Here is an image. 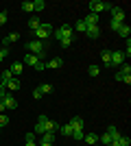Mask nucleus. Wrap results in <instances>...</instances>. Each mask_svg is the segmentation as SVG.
<instances>
[{"instance_id": "nucleus-19", "label": "nucleus", "mask_w": 131, "mask_h": 146, "mask_svg": "<svg viewBox=\"0 0 131 146\" xmlns=\"http://www.w3.org/2000/svg\"><path fill=\"white\" fill-rule=\"evenodd\" d=\"M20 39V33H9V35L5 37V39H2V44H5V48L7 46H9V44H13V42H18Z\"/></svg>"}, {"instance_id": "nucleus-41", "label": "nucleus", "mask_w": 131, "mask_h": 146, "mask_svg": "<svg viewBox=\"0 0 131 146\" xmlns=\"http://www.w3.org/2000/svg\"><path fill=\"white\" fill-rule=\"evenodd\" d=\"M24 146H37V142H26Z\"/></svg>"}, {"instance_id": "nucleus-40", "label": "nucleus", "mask_w": 131, "mask_h": 146, "mask_svg": "<svg viewBox=\"0 0 131 146\" xmlns=\"http://www.w3.org/2000/svg\"><path fill=\"white\" fill-rule=\"evenodd\" d=\"M5 96V85H2V83H0V98Z\"/></svg>"}, {"instance_id": "nucleus-38", "label": "nucleus", "mask_w": 131, "mask_h": 146, "mask_svg": "<svg viewBox=\"0 0 131 146\" xmlns=\"http://www.w3.org/2000/svg\"><path fill=\"white\" fill-rule=\"evenodd\" d=\"M26 142H35V133H33V131L26 133Z\"/></svg>"}, {"instance_id": "nucleus-11", "label": "nucleus", "mask_w": 131, "mask_h": 146, "mask_svg": "<svg viewBox=\"0 0 131 146\" xmlns=\"http://www.w3.org/2000/svg\"><path fill=\"white\" fill-rule=\"evenodd\" d=\"M9 70H11V74L15 76V79H18V76H22V70H24V63H22V61H13Z\"/></svg>"}, {"instance_id": "nucleus-32", "label": "nucleus", "mask_w": 131, "mask_h": 146, "mask_svg": "<svg viewBox=\"0 0 131 146\" xmlns=\"http://www.w3.org/2000/svg\"><path fill=\"white\" fill-rule=\"evenodd\" d=\"M7 124H9V116H5V113H0V127L5 129Z\"/></svg>"}, {"instance_id": "nucleus-16", "label": "nucleus", "mask_w": 131, "mask_h": 146, "mask_svg": "<svg viewBox=\"0 0 131 146\" xmlns=\"http://www.w3.org/2000/svg\"><path fill=\"white\" fill-rule=\"evenodd\" d=\"M44 127H46V133H57V131H59V124H57L55 120H48V118L44 122Z\"/></svg>"}, {"instance_id": "nucleus-27", "label": "nucleus", "mask_w": 131, "mask_h": 146, "mask_svg": "<svg viewBox=\"0 0 131 146\" xmlns=\"http://www.w3.org/2000/svg\"><path fill=\"white\" fill-rule=\"evenodd\" d=\"M39 26H42V22H39L37 18H31V20H29V29H31V31L39 29Z\"/></svg>"}, {"instance_id": "nucleus-4", "label": "nucleus", "mask_w": 131, "mask_h": 146, "mask_svg": "<svg viewBox=\"0 0 131 146\" xmlns=\"http://www.w3.org/2000/svg\"><path fill=\"white\" fill-rule=\"evenodd\" d=\"M33 35H35V39H39V42L48 39V37L53 35V24H42L39 29H35V31H33Z\"/></svg>"}, {"instance_id": "nucleus-33", "label": "nucleus", "mask_w": 131, "mask_h": 146, "mask_svg": "<svg viewBox=\"0 0 131 146\" xmlns=\"http://www.w3.org/2000/svg\"><path fill=\"white\" fill-rule=\"evenodd\" d=\"M35 70H37V72H42V70H46V61H37V63H35Z\"/></svg>"}, {"instance_id": "nucleus-24", "label": "nucleus", "mask_w": 131, "mask_h": 146, "mask_svg": "<svg viewBox=\"0 0 131 146\" xmlns=\"http://www.w3.org/2000/svg\"><path fill=\"white\" fill-rule=\"evenodd\" d=\"M44 7H46V2L44 0H33V11H44Z\"/></svg>"}, {"instance_id": "nucleus-2", "label": "nucleus", "mask_w": 131, "mask_h": 146, "mask_svg": "<svg viewBox=\"0 0 131 146\" xmlns=\"http://www.w3.org/2000/svg\"><path fill=\"white\" fill-rule=\"evenodd\" d=\"M114 79L120 81V83H127V85H129V83H131V66H129V63H122Z\"/></svg>"}, {"instance_id": "nucleus-8", "label": "nucleus", "mask_w": 131, "mask_h": 146, "mask_svg": "<svg viewBox=\"0 0 131 146\" xmlns=\"http://www.w3.org/2000/svg\"><path fill=\"white\" fill-rule=\"evenodd\" d=\"M0 100H2V105H5V109H18V98L13 96V94H5V96L0 98Z\"/></svg>"}, {"instance_id": "nucleus-21", "label": "nucleus", "mask_w": 131, "mask_h": 146, "mask_svg": "<svg viewBox=\"0 0 131 146\" xmlns=\"http://www.w3.org/2000/svg\"><path fill=\"white\" fill-rule=\"evenodd\" d=\"M68 124H70L72 129H83V124H85V122H83V118H81V116H74L72 120L68 122Z\"/></svg>"}, {"instance_id": "nucleus-28", "label": "nucleus", "mask_w": 131, "mask_h": 146, "mask_svg": "<svg viewBox=\"0 0 131 146\" xmlns=\"http://www.w3.org/2000/svg\"><path fill=\"white\" fill-rule=\"evenodd\" d=\"M85 29H87V24L83 22V20H79V22H74V31H79V33H85Z\"/></svg>"}, {"instance_id": "nucleus-23", "label": "nucleus", "mask_w": 131, "mask_h": 146, "mask_svg": "<svg viewBox=\"0 0 131 146\" xmlns=\"http://www.w3.org/2000/svg\"><path fill=\"white\" fill-rule=\"evenodd\" d=\"M107 133L112 135V140H120V137H122V133H120L116 127H109V129H107Z\"/></svg>"}, {"instance_id": "nucleus-7", "label": "nucleus", "mask_w": 131, "mask_h": 146, "mask_svg": "<svg viewBox=\"0 0 131 146\" xmlns=\"http://www.w3.org/2000/svg\"><path fill=\"white\" fill-rule=\"evenodd\" d=\"M50 92H53V85H50V83H42L39 87H35V90H33V98H35V100H39L44 94H50Z\"/></svg>"}, {"instance_id": "nucleus-36", "label": "nucleus", "mask_w": 131, "mask_h": 146, "mask_svg": "<svg viewBox=\"0 0 131 146\" xmlns=\"http://www.w3.org/2000/svg\"><path fill=\"white\" fill-rule=\"evenodd\" d=\"M7 57H9V50H7V48H0V63H2Z\"/></svg>"}, {"instance_id": "nucleus-15", "label": "nucleus", "mask_w": 131, "mask_h": 146, "mask_svg": "<svg viewBox=\"0 0 131 146\" xmlns=\"http://www.w3.org/2000/svg\"><path fill=\"white\" fill-rule=\"evenodd\" d=\"M37 61H42L37 55H31V52H26V55H24V61H22V63H24V66H31V68H33L35 63H37Z\"/></svg>"}, {"instance_id": "nucleus-13", "label": "nucleus", "mask_w": 131, "mask_h": 146, "mask_svg": "<svg viewBox=\"0 0 131 146\" xmlns=\"http://www.w3.org/2000/svg\"><path fill=\"white\" fill-rule=\"evenodd\" d=\"M44 122H46V116H39L37 124H35V129H33V133H35V135H44V133H46V127H44Z\"/></svg>"}, {"instance_id": "nucleus-5", "label": "nucleus", "mask_w": 131, "mask_h": 146, "mask_svg": "<svg viewBox=\"0 0 131 146\" xmlns=\"http://www.w3.org/2000/svg\"><path fill=\"white\" fill-rule=\"evenodd\" d=\"M26 50H29L31 55H37L39 59H44V42H39V39L29 42V44H26Z\"/></svg>"}, {"instance_id": "nucleus-39", "label": "nucleus", "mask_w": 131, "mask_h": 146, "mask_svg": "<svg viewBox=\"0 0 131 146\" xmlns=\"http://www.w3.org/2000/svg\"><path fill=\"white\" fill-rule=\"evenodd\" d=\"M37 146H55V144H50V142H39Z\"/></svg>"}, {"instance_id": "nucleus-10", "label": "nucleus", "mask_w": 131, "mask_h": 146, "mask_svg": "<svg viewBox=\"0 0 131 146\" xmlns=\"http://www.w3.org/2000/svg\"><path fill=\"white\" fill-rule=\"evenodd\" d=\"M85 37H90V39H98V35H100V29L96 24H92V26H87L85 29V33H83Z\"/></svg>"}, {"instance_id": "nucleus-31", "label": "nucleus", "mask_w": 131, "mask_h": 146, "mask_svg": "<svg viewBox=\"0 0 131 146\" xmlns=\"http://www.w3.org/2000/svg\"><path fill=\"white\" fill-rule=\"evenodd\" d=\"M22 11H26V13L33 11V2L31 0H24V2H22Z\"/></svg>"}, {"instance_id": "nucleus-20", "label": "nucleus", "mask_w": 131, "mask_h": 146, "mask_svg": "<svg viewBox=\"0 0 131 146\" xmlns=\"http://www.w3.org/2000/svg\"><path fill=\"white\" fill-rule=\"evenodd\" d=\"M63 66V59H50V61H46V68H50V70H57V68H61Z\"/></svg>"}, {"instance_id": "nucleus-18", "label": "nucleus", "mask_w": 131, "mask_h": 146, "mask_svg": "<svg viewBox=\"0 0 131 146\" xmlns=\"http://www.w3.org/2000/svg\"><path fill=\"white\" fill-rule=\"evenodd\" d=\"M83 140H85L90 146H96V144H98V135H96V133H85V135H83Z\"/></svg>"}, {"instance_id": "nucleus-6", "label": "nucleus", "mask_w": 131, "mask_h": 146, "mask_svg": "<svg viewBox=\"0 0 131 146\" xmlns=\"http://www.w3.org/2000/svg\"><path fill=\"white\" fill-rule=\"evenodd\" d=\"M109 13H112V20L114 22H120V24H127V13L120 9V7H112L109 9Z\"/></svg>"}, {"instance_id": "nucleus-1", "label": "nucleus", "mask_w": 131, "mask_h": 146, "mask_svg": "<svg viewBox=\"0 0 131 146\" xmlns=\"http://www.w3.org/2000/svg\"><path fill=\"white\" fill-rule=\"evenodd\" d=\"M53 35L57 37V42L61 44L63 48H70L72 42H74V29H72L70 24H61L57 31H53Z\"/></svg>"}, {"instance_id": "nucleus-37", "label": "nucleus", "mask_w": 131, "mask_h": 146, "mask_svg": "<svg viewBox=\"0 0 131 146\" xmlns=\"http://www.w3.org/2000/svg\"><path fill=\"white\" fill-rule=\"evenodd\" d=\"M129 144H131V140L127 135H122V137H120V146H129Z\"/></svg>"}, {"instance_id": "nucleus-12", "label": "nucleus", "mask_w": 131, "mask_h": 146, "mask_svg": "<svg viewBox=\"0 0 131 146\" xmlns=\"http://www.w3.org/2000/svg\"><path fill=\"white\" fill-rule=\"evenodd\" d=\"M5 87H7L9 92H18L20 87H22V83H20V79H15V76H13V79H9V81L5 83Z\"/></svg>"}, {"instance_id": "nucleus-14", "label": "nucleus", "mask_w": 131, "mask_h": 146, "mask_svg": "<svg viewBox=\"0 0 131 146\" xmlns=\"http://www.w3.org/2000/svg\"><path fill=\"white\" fill-rule=\"evenodd\" d=\"M100 63H103V66L105 68H109L112 66V50H103V52H100Z\"/></svg>"}, {"instance_id": "nucleus-17", "label": "nucleus", "mask_w": 131, "mask_h": 146, "mask_svg": "<svg viewBox=\"0 0 131 146\" xmlns=\"http://www.w3.org/2000/svg\"><path fill=\"white\" fill-rule=\"evenodd\" d=\"M83 22H85L87 26H92V24L98 26V15H96V13H87L85 18H83Z\"/></svg>"}, {"instance_id": "nucleus-42", "label": "nucleus", "mask_w": 131, "mask_h": 146, "mask_svg": "<svg viewBox=\"0 0 131 146\" xmlns=\"http://www.w3.org/2000/svg\"><path fill=\"white\" fill-rule=\"evenodd\" d=\"M0 131H2V127H0Z\"/></svg>"}, {"instance_id": "nucleus-30", "label": "nucleus", "mask_w": 131, "mask_h": 146, "mask_svg": "<svg viewBox=\"0 0 131 146\" xmlns=\"http://www.w3.org/2000/svg\"><path fill=\"white\" fill-rule=\"evenodd\" d=\"M39 142H50V144H55V133H44Z\"/></svg>"}, {"instance_id": "nucleus-25", "label": "nucleus", "mask_w": 131, "mask_h": 146, "mask_svg": "<svg viewBox=\"0 0 131 146\" xmlns=\"http://www.w3.org/2000/svg\"><path fill=\"white\" fill-rule=\"evenodd\" d=\"M87 74H90V76H98V74H100V66H94V63H92V66L87 68Z\"/></svg>"}, {"instance_id": "nucleus-26", "label": "nucleus", "mask_w": 131, "mask_h": 146, "mask_svg": "<svg viewBox=\"0 0 131 146\" xmlns=\"http://www.w3.org/2000/svg\"><path fill=\"white\" fill-rule=\"evenodd\" d=\"M59 131H61V135H66V137H70V135H72V127H70V124H61V127H59Z\"/></svg>"}, {"instance_id": "nucleus-34", "label": "nucleus", "mask_w": 131, "mask_h": 146, "mask_svg": "<svg viewBox=\"0 0 131 146\" xmlns=\"http://www.w3.org/2000/svg\"><path fill=\"white\" fill-rule=\"evenodd\" d=\"M7 20H9L7 11H0V26H5V24H7Z\"/></svg>"}, {"instance_id": "nucleus-29", "label": "nucleus", "mask_w": 131, "mask_h": 146, "mask_svg": "<svg viewBox=\"0 0 131 146\" xmlns=\"http://www.w3.org/2000/svg\"><path fill=\"white\" fill-rule=\"evenodd\" d=\"M83 129H72V135H70V137H74V140H83Z\"/></svg>"}, {"instance_id": "nucleus-9", "label": "nucleus", "mask_w": 131, "mask_h": 146, "mask_svg": "<svg viewBox=\"0 0 131 146\" xmlns=\"http://www.w3.org/2000/svg\"><path fill=\"white\" fill-rule=\"evenodd\" d=\"M127 63V57L122 50H112V66H122Z\"/></svg>"}, {"instance_id": "nucleus-35", "label": "nucleus", "mask_w": 131, "mask_h": 146, "mask_svg": "<svg viewBox=\"0 0 131 146\" xmlns=\"http://www.w3.org/2000/svg\"><path fill=\"white\" fill-rule=\"evenodd\" d=\"M120 26H122V24H120V22H114V20H112V22H109V29H112L114 33H118V29H120Z\"/></svg>"}, {"instance_id": "nucleus-3", "label": "nucleus", "mask_w": 131, "mask_h": 146, "mask_svg": "<svg viewBox=\"0 0 131 146\" xmlns=\"http://www.w3.org/2000/svg\"><path fill=\"white\" fill-rule=\"evenodd\" d=\"M90 13H96V15H98L100 11H109V9H112L114 5H109V2H103V0H90Z\"/></svg>"}, {"instance_id": "nucleus-22", "label": "nucleus", "mask_w": 131, "mask_h": 146, "mask_svg": "<svg viewBox=\"0 0 131 146\" xmlns=\"http://www.w3.org/2000/svg\"><path fill=\"white\" fill-rule=\"evenodd\" d=\"M118 35H120V37H127V39H129V35H131V26H129V24H122V26L118 29Z\"/></svg>"}]
</instances>
